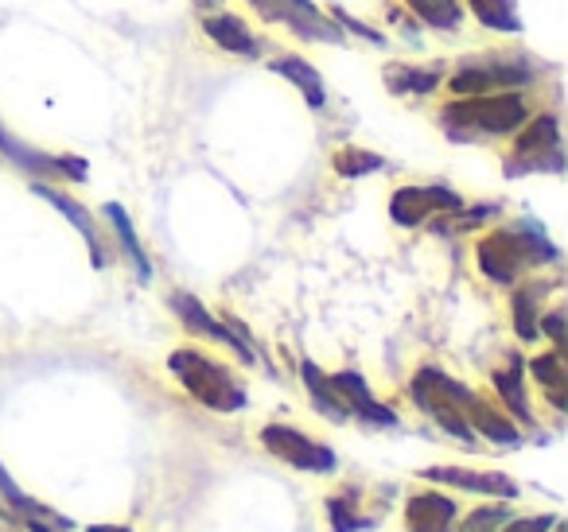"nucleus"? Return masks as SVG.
Masks as SVG:
<instances>
[{
	"label": "nucleus",
	"instance_id": "dca6fc26",
	"mask_svg": "<svg viewBox=\"0 0 568 532\" xmlns=\"http://www.w3.org/2000/svg\"><path fill=\"white\" fill-rule=\"evenodd\" d=\"M203 32L211 35L214 43H219L226 55H242V59H257L261 43L253 40V32L242 24L237 17H230V12H219V17H206L203 20Z\"/></svg>",
	"mask_w": 568,
	"mask_h": 532
},
{
	"label": "nucleus",
	"instance_id": "f03ea898",
	"mask_svg": "<svg viewBox=\"0 0 568 532\" xmlns=\"http://www.w3.org/2000/svg\"><path fill=\"white\" fill-rule=\"evenodd\" d=\"M168 369H172L175 381H180L199 405L211 408V412H242V408L250 405L245 385L237 381L222 361L206 358V354L175 350L172 358H168Z\"/></svg>",
	"mask_w": 568,
	"mask_h": 532
},
{
	"label": "nucleus",
	"instance_id": "b1692460",
	"mask_svg": "<svg viewBox=\"0 0 568 532\" xmlns=\"http://www.w3.org/2000/svg\"><path fill=\"white\" fill-rule=\"evenodd\" d=\"M471 9H475V17L487 28H495V32H521V20L510 0H471Z\"/></svg>",
	"mask_w": 568,
	"mask_h": 532
},
{
	"label": "nucleus",
	"instance_id": "c756f323",
	"mask_svg": "<svg viewBox=\"0 0 568 532\" xmlns=\"http://www.w3.org/2000/svg\"><path fill=\"white\" fill-rule=\"evenodd\" d=\"M335 20H339V24H343V28H347V32L363 35V40H371V43H386V40H382V32H374V28H366V24H363V20L347 17V12H343V9H335Z\"/></svg>",
	"mask_w": 568,
	"mask_h": 532
},
{
	"label": "nucleus",
	"instance_id": "423d86ee",
	"mask_svg": "<svg viewBox=\"0 0 568 532\" xmlns=\"http://www.w3.org/2000/svg\"><path fill=\"white\" fill-rule=\"evenodd\" d=\"M0 156H9L20 172L36 175V180H74V183H87V164L74 156H43L40 149H28L20 144L17 136H9L0 129Z\"/></svg>",
	"mask_w": 568,
	"mask_h": 532
},
{
	"label": "nucleus",
	"instance_id": "7ed1b4c3",
	"mask_svg": "<svg viewBox=\"0 0 568 532\" xmlns=\"http://www.w3.org/2000/svg\"><path fill=\"white\" fill-rule=\"evenodd\" d=\"M444 125L459 129L456 136H475V133H514L518 125H526L529 110L518 94H475V102L448 105L440 113Z\"/></svg>",
	"mask_w": 568,
	"mask_h": 532
},
{
	"label": "nucleus",
	"instance_id": "f704fd0d",
	"mask_svg": "<svg viewBox=\"0 0 568 532\" xmlns=\"http://www.w3.org/2000/svg\"><path fill=\"white\" fill-rule=\"evenodd\" d=\"M0 516H9V513H4V509H0Z\"/></svg>",
	"mask_w": 568,
	"mask_h": 532
},
{
	"label": "nucleus",
	"instance_id": "7c9ffc66",
	"mask_svg": "<svg viewBox=\"0 0 568 532\" xmlns=\"http://www.w3.org/2000/svg\"><path fill=\"white\" fill-rule=\"evenodd\" d=\"M537 330H541V335H549L557 346H565V311L545 315V323H537Z\"/></svg>",
	"mask_w": 568,
	"mask_h": 532
},
{
	"label": "nucleus",
	"instance_id": "473e14b6",
	"mask_svg": "<svg viewBox=\"0 0 568 532\" xmlns=\"http://www.w3.org/2000/svg\"><path fill=\"white\" fill-rule=\"evenodd\" d=\"M28 524V532H55L51 524H40V521H24Z\"/></svg>",
	"mask_w": 568,
	"mask_h": 532
},
{
	"label": "nucleus",
	"instance_id": "a211bd4d",
	"mask_svg": "<svg viewBox=\"0 0 568 532\" xmlns=\"http://www.w3.org/2000/svg\"><path fill=\"white\" fill-rule=\"evenodd\" d=\"M529 369H534L537 385L545 389V397L552 400V408L557 412H565L568 408V369H565V354L552 350V354H537L534 361H529Z\"/></svg>",
	"mask_w": 568,
	"mask_h": 532
},
{
	"label": "nucleus",
	"instance_id": "6e6552de",
	"mask_svg": "<svg viewBox=\"0 0 568 532\" xmlns=\"http://www.w3.org/2000/svg\"><path fill=\"white\" fill-rule=\"evenodd\" d=\"M459 195L448 187H402L394 195V203H389V218L397 222V226H425L433 214H448L456 211Z\"/></svg>",
	"mask_w": 568,
	"mask_h": 532
},
{
	"label": "nucleus",
	"instance_id": "cd10ccee",
	"mask_svg": "<svg viewBox=\"0 0 568 532\" xmlns=\"http://www.w3.org/2000/svg\"><path fill=\"white\" fill-rule=\"evenodd\" d=\"M557 521V513H537V516H506L495 532H549V524Z\"/></svg>",
	"mask_w": 568,
	"mask_h": 532
},
{
	"label": "nucleus",
	"instance_id": "f8f14e48",
	"mask_svg": "<svg viewBox=\"0 0 568 532\" xmlns=\"http://www.w3.org/2000/svg\"><path fill=\"white\" fill-rule=\"evenodd\" d=\"M456 513L459 509L452 498H444L436 490H420L405 505V524H409V532H452Z\"/></svg>",
	"mask_w": 568,
	"mask_h": 532
},
{
	"label": "nucleus",
	"instance_id": "c85d7f7f",
	"mask_svg": "<svg viewBox=\"0 0 568 532\" xmlns=\"http://www.w3.org/2000/svg\"><path fill=\"white\" fill-rule=\"evenodd\" d=\"M327 509H332V532H358V529H363V524H358V516L351 513L343 498H332V501H327Z\"/></svg>",
	"mask_w": 568,
	"mask_h": 532
},
{
	"label": "nucleus",
	"instance_id": "20e7f679",
	"mask_svg": "<svg viewBox=\"0 0 568 532\" xmlns=\"http://www.w3.org/2000/svg\"><path fill=\"white\" fill-rule=\"evenodd\" d=\"M261 447H265L273 459L304 470V474H332V470L339 467V459H335L332 447L316 443V439H308L304 431L288 428V423H268V428H261Z\"/></svg>",
	"mask_w": 568,
	"mask_h": 532
},
{
	"label": "nucleus",
	"instance_id": "ddd939ff",
	"mask_svg": "<svg viewBox=\"0 0 568 532\" xmlns=\"http://www.w3.org/2000/svg\"><path fill=\"white\" fill-rule=\"evenodd\" d=\"M32 191L40 198H48L51 206H55L59 214H63L67 222H71L74 229H79L82 237H87V249H90V260H94V268H105V249H102V237H98V226H94V218H90V211L82 203H74L71 195H63V191H55V187H48V183H32Z\"/></svg>",
	"mask_w": 568,
	"mask_h": 532
},
{
	"label": "nucleus",
	"instance_id": "f3484780",
	"mask_svg": "<svg viewBox=\"0 0 568 532\" xmlns=\"http://www.w3.org/2000/svg\"><path fill=\"white\" fill-rule=\"evenodd\" d=\"M301 377H304V385H308L312 408H316L324 420H332V423H347L351 420L347 408H343V400L335 397L332 377H327L324 369L316 366V361H301Z\"/></svg>",
	"mask_w": 568,
	"mask_h": 532
},
{
	"label": "nucleus",
	"instance_id": "0eeeda50",
	"mask_svg": "<svg viewBox=\"0 0 568 532\" xmlns=\"http://www.w3.org/2000/svg\"><path fill=\"white\" fill-rule=\"evenodd\" d=\"M327 377H332L335 397L343 400V408H347L351 420H363V423H371V428H397V412L374 397L371 385L363 381V374L343 369V374H327Z\"/></svg>",
	"mask_w": 568,
	"mask_h": 532
},
{
	"label": "nucleus",
	"instance_id": "412c9836",
	"mask_svg": "<svg viewBox=\"0 0 568 532\" xmlns=\"http://www.w3.org/2000/svg\"><path fill=\"white\" fill-rule=\"evenodd\" d=\"M495 389H498V397H503L506 412H514L521 423H534L529 420V400H526V385H521V358L518 354H510V361L495 374Z\"/></svg>",
	"mask_w": 568,
	"mask_h": 532
},
{
	"label": "nucleus",
	"instance_id": "aec40b11",
	"mask_svg": "<svg viewBox=\"0 0 568 532\" xmlns=\"http://www.w3.org/2000/svg\"><path fill=\"white\" fill-rule=\"evenodd\" d=\"M102 214L113 222V234H118V242H121V249H125V257L133 260L136 280L149 284V280H152V260H149V253L141 249V242H136V229H133V222H129V214L121 211L118 203H105V206H102Z\"/></svg>",
	"mask_w": 568,
	"mask_h": 532
},
{
	"label": "nucleus",
	"instance_id": "5701e85b",
	"mask_svg": "<svg viewBox=\"0 0 568 532\" xmlns=\"http://www.w3.org/2000/svg\"><path fill=\"white\" fill-rule=\"evenodd\" d=\"M409 9L428 28H440V32H456L459 28V0H409Z\"/></svg>",
	"mask_w": 568,
	"mask_h": 532
},
{
	"label": "nucleus",
	"instance_id": "4468645a",
	"mask_svg": "<svg viewBox=\"0 0 568 532\" xmlns=\"http://www.w3.org/2000/svg\"><path fill=\"white\" fill-rule=\"evenodd\" d=\"M281 24L293 28V32L304 35V40L343 43V32L335 24H327V17L312 4V0H281Z\"/></svg>",
	"mask_w": 568,
	"mask_h": 532
},
{
	"label": "nucleus",
	"instance_id": "39448f33",
	"mask_svg": "<svg viewBox=\"0 0 568 532\" xmlns=\"http://www.w3.org/2000/svg\"><path fill=\"white\" fill-rule=\"evenodd\" d=\"M168 304H172L175 319H180L183 327L191 330V335H203V338H211V342H219V346H230V350H234L237 358L245 361V366H253V361H257L253 346L245 342L250 335H245L242 323H234V319L219 323L203 304H199L195 296H187V291H172V299H168Z\"/></svg>",
	"mask_w": 568,
	"mask_h": 532
},
{
	"label": "nucleus",
	"instance_id": "9d476101",
	"mask_svg": "<svg viewBox=\"0 0 568 532\" xmlns=\"http://www.w3.org/2000/svg\"><path fill=\"white\" fill-rule=\"evenodd\" d=\"M420 478H428V482L456 485V490L487 493V498H503V501H514L521 493L514 478H506V474H483V470H467V467H428V470H420Z\"/></svg>",
	"mask_w": 568,
	"mask_h": 532
},
{
	"label": "nucleus",
	"instance_id": "a878e982",
	"mask_svg": "<svg viewBox=\"0 0 568 532\" xmlns=\"http://www.w3.org/2000/svg\"><path fill=\"white\" fill-rule=\"evenodd\" d=\"M514 327H518L521 342H537V338H541L537 315H534V291H518V296H514Z\"/></svg>",
	"mask_w": 568,
	"mask_h": 532
},
{
	"label": "nucleus",
	"instance_id": "72a5a7b5",
	"mask_svg": "<svg viewBox=\"0 0 568 532\" xmlns=\"http://www.w3.org/2000/svg\"><path fill=\"white\" fill-rule=\"evenodd\" d=\"M549 532H565V521H560V516H557V521H552V529Z\"/></svg>",
	"mask_w": 568,
	"mask_h": 532
},
{
	"label": "nucleus",
	"instance_id": "9b49d317",
	"mask_svg": "<svg viewBox=\"0 0 568 532\" xmlns=\"http://www.w3.org/2000/svg\"><path fill=\"white\" fill-rule=\"evenodd\" d=\"M529 66H518V63H479V66H467L452 79V90L464 98L471 94H490V90H503V86H521L529 82Z\"/></svg>",
	"mask_w": 568,
	"mask_h": 532
},
{
	"label": "nucleus",
	"instance_id": "bb28decb",
	"mask_svg": "<svg viewBox=\"0 0 568 532\" xmlns=\"http://www.w3.org/2000/svg\"><path fill=\"white\" fill-rule=\"evenodd\" d=\"M510 516V509L506 505H487V509H475L471 516L464 521V532H495L498 524Z\"/></svg>",
	"mask_w": 568,
	"mask_h": 532
},
{
	"label": "nucleus",
	"instance_id": "6ab92c4d",
	"mask_svg": "<svg viewBox=\"0 0 568 532\" xmlns=\"http://www.w3.org/2000/svg\"><path fill=\"white\" fill-rule=\"evenodd\" d=\"M276 74H284V79L293 82L296 90L304 94V102H308V110H324L327 102V90H324V79H320V71L312 63H304V59H276L273 63Z\"/></svg>",
	"mask_w": 568,
	"mask_h": 532
},
{
	"label": "nucleus",
	"instance_id": "1a4fd4ad",
	"mask_svg": "<svg viewBox=\"0 0 568 532\" xmlns=\"http://www.w3.org/2000/svg\"><path fill=\"white\" fill-rule=\"evenodd\" d=\"M545 152L560 156V125L552 113H541L534 125L526 129V136L514 149V160L506 164V175H526V172H545Z\"/></svg>",
	"mask_w": 568,
	"mask_h": 532
},
{
	"label": "nucleus",
	"instance_id": "2f4dec72",
	"mask_svg": "<svg viewBox=\"0 0 568 532\" xmlns=\"http://www.w3.org/2000/svg\"><path fill=\"white\" fill-rule=\"evenodd\" d=\"M87 532H133V529H125V524H90Z\"/></svg>",
	"mask_w": 568,
	"mask_h": 532
},
{
	"label": "nucleus",
	"instance_id": "4be33fe9",
	"mask_svg": "<svg viewBox=\"0 0 568 532\" xmlns=\"http://www.w3.org/2000/svg\"><path fill=\"white\" fill-rule=\"evenodd\" d=\"M386 79L394 94H433L440 86V71H413V66H389Z\"/></svg>",
	"mask_w": 568,
	"mask_h": 532
},
{
	"label": "nucleus",
	"instance_id": "f257e3e1",
	"mask_svg": "<svg viewBox=\"0 0 568 532\" xmlns=\"http://www.w3.org/2000/svg\"><path fill=\"white\" fill-rule=\"evenodd\" d=\"M557 245H549V237L541 234V226L534 222H521V226L510 229H495L479 242V268L487 280L495 284H514L518 273L534 265H545V260H557Z\"/></svg>",
	"mask_w": 568,
	"mask_h": 532
},
{
	"label": "nucleus",
	"instance_id": "393cba45",
	"mask_svg": "<svg viewBox=\"0 0 568 532\" xmlns=\"http://www.w3.org/2000/svg\"><path fill=\"white\" fill-rule=\"evenodd\" d=\"M382 167H386V160L374 156V152H363V149H343L339 156H335V172H339L343 180H358V175L382 172Z\"/></svg>",
	"mask_w": 568,
	"mask_h": 532
},
{
	"label": "nucleus",
	"instance_id": "2eb2a0df",
	"mask_svg": "<svg viewBox=\"0 0 568 532\" xmlns=\"http://www.w3.org/2000/svg\"><path fill=\"white\" fill-rule=\"evenodd\" d=\"M467 423H471L475 436L490 439L495 447H518L521 443V431L510 423V416L498 412V408H490L483 397L471 400V408H467Z\"/></svg>",
	"mask_w": 568,
	"mask_h": 532
}]
</instances>
